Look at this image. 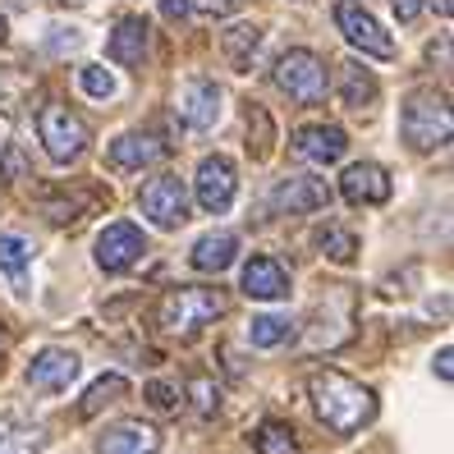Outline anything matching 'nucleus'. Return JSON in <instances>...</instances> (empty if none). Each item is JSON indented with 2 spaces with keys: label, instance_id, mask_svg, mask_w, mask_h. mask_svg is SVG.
I'll list each match as a JSON object with an SVG mask.
<instances>
[{
  "label": "nucleus",
  "instance_id": "f8f14e48",
  "mask_svg": "<svg viewBox=\"0 0 454 454\" xmlns=\"http://www.w3.org/2000/svg\"><path fill=\"white\" fill-rule=\"evenodd\" d=\"M239 289L248 294V299H262V303H276V299H289V271L276 262V257H248L244 262V276H239Z\"/></svg>",
  "mask_w": 454,
  "mask_h": 454
},
{
  "label": "nucleus",
  "instance_id": "c85d7f7f",
  "mask_svg": "<svg viewBox=\"0 0 454 454\" xmlns=\"http://www.w3.org/2000/svg\"><path fill=\"white\" fill-rule=\"evenodd\" d=\"M78 88H83L88 97H97V101H111L120 83H115V74L106 65H83V69H78Z\"/></svg>",
  "mask_w": 454,
  "mask_h": 454
},
{
  "label": "nucleus",
  "instance_id": "2f4dec72",
  "mask_svg": "<svg viewBox=\"0 0 454 454\" xmlns=\"http://www.w3.org/2000/svg\"><path fill=\"white\" fill-rule=\"evenodd\" d=\"M390 5H395L399 23H413V19L422 14V0H390Z\"/></svg>",
  "mask_w": 454,
  "mask_h": 454
},
{
  "label": "nucleus",
  "instance_id": "58836bf2",
  "mask_svg": "<svg viewBox=\"0 0 454 454\" xmlns=\"http://www.w3.org/2000/svg\"><path fill=\"white\" fill-rule=\"evenodd\" d=\"M0 42H5V19H0Z\"/></svg>",
  "mask_w": 454,
  "mask_h": 454
},
{
  "label": "nucleus",
  "instance_id": "5701e85b",
  "mask_svg": "<svg viewBox=\"0 0 454 454\" xmlns=\"http://www.w3.org/2000/svg\"><path fill=\"white\" fill-rule=\"evenodd\" d=\"M124 390H129V381L120 377V372H101V377L88 386V395L78 399V418H97L106 404H115Z\"/></svg>",
  "mask_w": 454,
  "mask_h": 454
},
{
  "label": "nucleus",
  "instance_id": "1a4fd4ad",
  "mask_svg": "<svg viewBox=\"0 0 454 454\" xmlns=\"http://www.w3.org/2000/svg\"><path fill=\"white\" fill-rule=\"evenodd\" d=\"M147 253V234L133 221H115L97 234V266L101 271H129Z\"/></svg>",
  "mask_w": 454,
  "mask_h": 454
},
{
  "label": "nucleus",
  "instance_id": "4be33fe9",
  "mask_svg": "<svg viewBox=\"0 0 454 454\" xmlns=\"http://www.w3.org/2000/svg\"><path fill=\"white\" fill-rule=\"evenodd\" d=\"M340 97H344V106L363 111V106L377 101V78H372L358 60H344V65H340Z\"/></svg>",
  "mask_w": 454,
  "mask_h": 454
},
{
  "label": "nucleus",
  "instance_id": "bb28decb",
  "mask_svg": "<svg viewBox=\"0 0 454 454\" xmlns=\"http://www.w3.org/2000/svg\"><path fill=\"white\" fill-rule=\"evenodd\" d=\"M317 248H322L331 262H354L358 257V239H354V230L326 221L322 230H317Z\"/></svg>",
  "mask_w": 454,
  "mask_h": 454
},
{
  "label": "nucleus",
  "instance_id": "ddd939ff",
  "mask_svg": "<svg viewBox=\"0 0 454 454\" xmlns=\"http://www.w3.org/2000/svg\"><path fill=\"white\" fill-rule=\"evenodd\" d=\"M340 198L354 207H381L390 198V175L377 161H358L340 175Z\"/></svg>",
  "mask_w": 454,
  "mask_h": 454
},
{
  "label": "nucleus",
  "instance_id": "20e7f679",
  "mask_svg": "<svg viewBox=\"0 0 454 454\" xmlns=\"http://www.w3.org/2000/svg\"><path fill=\"white\" fill-rule=\"evenodd\" d=\"M271 78H276V88L289 97V101H299V106H317L326 97V65L312 56V51H285V56L276 60V69H271Z\"/></svg>",
  "mask_w": 454,
  "mask_h": 454
},
{
  "label": "nucleus",
  "instance_id": "6ab92c4d",
  "mask_svg": "<svg viewBox=\"0 0 454 454\" xmlns=\"http://www.w3.org/2000/svg\"><path fill=\"white\" fill-rule=\"evenodd\" d=\"M234 257H239V239L234 234H202L198 244H193V271H207V276H216V271H225V266H234Z\"/></svg>",
  "mask_w": 454,
  "mask_h": 454
},
{
  "label": "nucleus",
  "instance_id": "72a5a7b5",
  "mask_svg": "<svg viewBox=\"0 0 454 454\" xmlns=\"http://www.w3.org/2000/svg\"><path fill=\"white\" fill-rule=\"evenodd\" d=\"M436 377H441V381L454 377V349H441V354H436Z\"/></svg>",
  "mask_w": 454,
  "mask_h": 454
},
{
  "label": "nucleus",
  "instance_id": "b1692460",
  "mask_svg": "<svg viewBox=\"0 0 454 454\" xmlns=\"http://www.w3.org/2000/svg\"><path fill=\"white\" fill-rule=\"evenodd\" d=\"M28 262H33V248L23 234H0V271L14 280V289H23V276H28Z\"/></svg>",
  "mask_w": 454,
  "mask_h": 454
},
{
  "label": "nucleus",
  "instance_id": "0eeeda50",
  "mask_svg": "<svg viewBox=\"0 0 454 454\" xmlns=\"http://www.w3.org/2000/svg\"><path fill=\"white\" fill-rule=\"evenodd\" d=\"M335 23H340V33L349 46H358L363 56H377V60H395V42L390 33L381 28L377 19H372L358 0H340L335 5Z\"/></svg>",
  "mask_w": 454,
  "mask_h": 454
},
{
  "label": "nucleus",
  "instance_id": "a878e982",
  "mask_svg": "<svg viewBox=\"0 0 454 454\" xmlns=\"http://www.w3.org/2000/svg\"><path fill=\"white\" fill-rule=\"evenodd\" d=\"M289 335H294V322L280 317V312H262V317H253V326H248V340L257 344V349H280Z\"/></svg>",
  "mask_w": 454,
  "mask_h": 454
},
{
  "label": "nucleus",
  "instance_id": "f03ea898",
  "mask_svg": "<svg viewBox=\"0 0 454 454\" xmlns=\"http://www.w3.org/2000/svg\"><path fill=\"white\" fill-rule=\"evenodd\" d=\"M230 299L225 289H207V285H184L175 294H166L161 308H156V326L161 335H193L202 326H211L216 317H225Z\"/></svg>",
  "mask_w": 454,
  "mask_h": 454
},
{
  "label": "nucleus",
  "instance_id": "c9c22d12",
  "mask_svg": "<svg viewBox=\"0 0 454 454\" xmlns=\"http://www.w3.org/2000/svg\"><path fill=\"white\" fill-rule=\"evenodd\" d=\"M432 5H436V14H445V19H450V10H454V0H432Z\"/></svg>",
  "mask_w": 454,
  "mask_h": 454
},
{
  "label": "nucleus",
  "instance_id": "dca6fc26",
  "mask_svg": "<svg viewBox=\"0 0 454 454\" xmlns=\"http://www.w3.org/2000/svg\"><path fill=\"white\" fill-rule=\"evenodd\" d=\"M179 115L189 129H211L221 120V88L211 78H189L179 92Z\"/></svg>",
  "mask_w": 454,
  "mask_h": 454
},
{
  "label": "nucleus",
  "instance_id": "7c9ffc66",
  "mask_svg": "<svg viewBox=\"0 0 454 454\" xmlns=\"http://www.w3.org/2000/svg\"><path fill=\"white\" fill-rule=\"evenodd\" d=\"M147 404L152 409H179V386L175 381H147Z\"/></svg>",
  "mask_w": 454,
  "mask_h": 454
},
{
  "label": "nucleus",
  "instance_id": "cd10ccee",
  "mask_svg": "<svg viewBox=\"0 0 454 454\" xmlns=\"http://www.w3.org/2000/svg\"><path fill=\"white\" fill-rule=\"evenodd\" d=\"M189 399H193V413H198V418H216V409H221V386L211 381V377H202V372H193V377H189Z\"/></svg>",
  "mask_w": 454,
  "mask_h": 454
},
{
  "label": "nucleus",
  "instance_id": "39448f33",
  "mask_svg": "<svg viewBox=\"0 0 454 454\" xmlns=\"http://www.w3.org/2000/svg\"><path fill=\"white\" fill-rule=\"evenodd\" d=\"M37 138H42L51 161L69 166V161H78V156L88 152V124L78 120L69 106H46L42 120H37Z\"/></svg>",
  "mask_w": 454,
  "mask_h": 454
},
{
  "label": "nucleus",
  "instance_id": "c756f323",
  "mask_svg": "<svg viewBox=\"0 0 454 454\" xmlns=\"http://www.w3.org/2000/svg\"><path fill=\"white\" fill-rule=\"evenodd\" d=\"M248 124H257V138H248V152L257 161H266V156H271V115H266L262 106H248Z\"/></svg>",
  "mask_w": 454,
  "mask_h": 454
},
{
  "label": "nucleus",
  "instance_id": "9b49d317",
  "mask_svg": "<svg viewBox=\"0 0 454 454\" xmlns=\"http://www.w3.org/2000/svg\"><path fill=\"white\" fill-rule=\"evenodd\" d=\"M28 386L37 390V395H60V390H69V381H78V354L74 349H42L33 363H28Z\"/></svg>",
  "mask_w": 454,
  "mask_h": 454
},
{
  "label": "nucleus",
  "instance_id": "393cba45",
  "mask_svg": "<svg viewBox=\"0 0 454 454\" xmlns=\"http://www.w3.org/2000/svg\"><path fill=\"white\" fill-rule=\"evenodd\" d=\"M253 450L257 454H299V436L289 432V422L266 418L257 432H253Z\"/></svg>",
  "mask_w": 454,
  "mask_h": 454
},
{
  "label": "nucleus",
  "instance_id": "473e14b6",
  "mask_svg": "<svg viewBox=\"0 0 454 454\" xmlns=\"http://www.w3.org/2000/svg\"><path fill=\"white\" fill-rule=\"evenodd\" d=\"M189 10H193L189 0H161V14H166L170 23H179V19H189Z\"/></svg>",
  "mask_w": 454,
  "mask_h": 454
},
{
  "label": "nucleus",
  "instance_id": "423d86ee",
  "mask_svg": "<svg viewBox=\"0 0 454 454\" xmlns=\"http://www.w3.org/2000/svg\"><path fill=\"white\" fill-rule=\"evenodd\" d=\"M138 207H143V216L152 225L179 230L184 221H189V189H184L179 175H156L147 189L138 193Z\"/></svg>",
  "mask_w": 454,
  "mask_h": 454
},
{
  "label": "nucleus",
  "instance_id": "f704fd0d",
  "mask_svg": "<svg viewBox=\"0 0 454 454\" xmlns=\"http://www.w3.org/2000/svg\"><path fill=\"white\" fill-rule=\"evenodd\" d=\"M189 5H198V10H207V14H230L234 0H189Z\"/></svg>",
  "mask_w": 454,
  "mask_h": 454
},
{
  "label": "nucleus",
  "instance_id": "9d476101",
  "mask_svg": "<svg viewBox=\"0 0 454 454\" xmlns=\"http://www.w3.org/2000/svg\"><path fill=\"white\" fill-rule=\"evenodd\" d=\"M331 202V184L317 175H289L271 189V211H289V216H303V211H322Z\"/></svg>",
  "mask_w": 454,
  "mask_h": 454
},
{
  "label": "nucleus",
  "instance_id": "e433bc0d",
  "mask_svg": "<svg viewBox=\"0 0 454 454\" xmlns=\"http://www.w3.org/2000/svg\"><path fill=\"white\" fill-rule=\"evenodd\" d=\"M5 344H10V335H5V326H0V354H5Z\"/></svg>",
  "mask_w": 454,
  "mask_h": 454
},
{
  "label": "nucleus",
  "instance_id": "412c9836",
  "mask_svg": "<svg viewBox=\"0 0 454 454\" xmlns=\"http://www.w3.org/2000/svg\"><path fill=\"white\" fill-rule=\"evenodd\" d=\"M46 450V427L37 422H0V454H42Z\"/></svg>",
  "mask_w": 454,
  "mask_h": 454
},
{
  "label": "nucleus",
  "instance_id": "a211bd4d",
  "mask_svg": "<svg viewBox=\"0 0 454 454\" xmlns=\"http://www.w3.org/2000/svg\"><path fill=\"white\" fill-rule=\"evenodd\" d=\"M106 56H111L115 65H143V56H147V23L138 14L120 19L111 42H106Z\"/></svg>",
  "mask_w": 454,
  "mask_h": 454
},
{
  "label": "nucleus",
  "instance_id": "f3484780",
  "mask_svg": "<svg viewBox=\"0 0 454 454\" xmlns=\"http://www.w3.org/2000/svg\"><path fill=\"white\" fill-rule=\"evenodd\" d=\"M161 156H166V143L156 138V133L133 129V133H120V138L111 143L106 161H111L115 170H143V166H152V161H161Z\"/></svg>",
  "mask_w": 454,
  "mask_h": 454
},
{
  "label": "nucleus",
  "instance_id": "aec40b11",
  "mask_svg": "<svg viewBox=\"0 0 454 454\" xmlns=\"http://www.w3.org/2000/svg\"><path fill=\"white\" fill-rule=\"evenodd\" d=\"M257 46H262V28H253V23H234V28L221 37L225 60H230L239 74H248V69H253V60H257Z\"/></svg>",
  "mask_w": 454,
  "mask_h": 454
},
{
  "label": "nucleus",
  "instance_id": "f257e3e1",
  "mask_svg": "<svg viewBox=\"0 0 454 454\" xmlns=\"http://www.w3.org/2000/svg\"><path fill=\"white\" fill-rule=\"evenodd\" d=\"M308 395H312L317 418H322L335 436H354L377 418V395H372L367 386H358L354 377H344V372H331V367L312 372Z\"/></svg>",
  "mask_w": 454,
  "mask_h": 454
},
{
  "label": "nucleus",
  "instance_id": "4c0bfd02",
  "mask_svg": "<svg viewBox=\"0 0 454 454\" xmlns=\"http://www.w3.org/2000/svg\"><path fill=\"white\" fill-rule=\"evenodd\" d=\"M65 5H88V0H65Z\"/></svg>",
  "mask_w": 454,
  "mask_h": 454
},
{
  "label": "nucleus",
  "instance_id": "7ed1b4c3",
  "mask_svg": "<svg viewBox=\"0 0 454 454\" xmlns=\"http://www.w3.org/2000/svg\"><path fill=\"white\" fill-rule=\"evenodd\" d=\"M399 133L413 152H436L450 143L454 120H450V97L436 88H418L404 101V115H399Z\"/></svg>",
  "mask_w": 454,
  "mask_h": 454
},
{
  "label": "nucleus",
  "instance_id": "2eb2a0df",
  "mask_svg": "<svg viewBox=\"0 0 454 454\" xmlns=\"http://www.w3.org/2000/svg\"><path fill=\"white\" fill-rule=\"evenodd\" d=\"M161 450V432L152 422H111L97 436V454H156Z\"/></svg>",
  "mask_w": 454,
  "mask_h": 454
},
{
  "label": "nucleus",
  "instance_id": "4468645a",
  "mask_svg": "<svg viewBox=\"0 0 454 454\" xmlns=\"http://www.w3.org/2000/svg\"><path fill=\"white\" fill-rule=\"evenodd\" d=\"M294 152L312 166H335L344 152H349V138H344L340 124H303L294 133Z\"/></svg>",
  "mask_w": 454,
  "mask_h": 454
},
{
  "label": "nucleus",
  "instance_id": "6e6552de",
  "mask_svg": "<svg viewBox=\"0 0 454 454\" xmlns=\"http://www.w3.org/2000/svg\"><path fill=\"white\" fill-rule=\"evenodd\" d=\"M193 193H198V207L221 216V211L234 207V193H239V175H234V161L230 156H207L198 166V179H193Z\"/></svg>",
  "mask_w": 454,
  "mask_h": 454
}]
</instances>
